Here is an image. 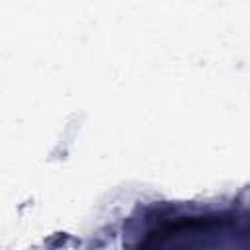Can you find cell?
<instances>
[{
    "label": "cell",
    "mask_w": 250,
    "mask_h": 250,
    "mask_svg": "<svg viewBox=\"0 0 250 250\" xmlns=\"http://www.w3.org/2000/svg\"><path fill=\"white\" fill-rule=\"evenodd\" d=\"M232 234V223L223 219H184L148 234L139 250H219Z\"/></svg>",
    "instance_id": "cell-1"
}]
</instances>
